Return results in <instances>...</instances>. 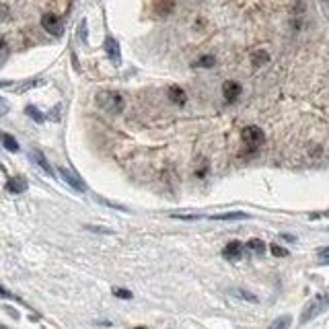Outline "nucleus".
Here are the masks:
<instances>
[{"label": "nucleus", "mask_w": 329, "mask_h": 329, "mask_svg": "<svg viewBox=\"0 0 329 329\" xmlns=\"http://www.w3.org/2000/svg\"><path fill=\"white\" fill-rule=\"evenodd\" d=\"M25 111L29 113V117H33V119H35L37 124H43V115H41V113H39V111H37L35 107H31V105H29V107H27Z\"/></svg>", "instance_id": "obj_18"}, {"label": "nucleus", "mask_w": 329, "mask_h": 329, "mask_svg": "<svg viewBox=\"0 0 329 329\" xmlns=\"http://www.w3.org/2000/svg\"><path fill=\"white\" fill-rule=\"evenodd\" d=\"M233 294H239V299H245V301H251V303H257V299L253 297L251 292H245V290H233Z\"/></svg>", "instance_id": "obj_19"}, {"label": "nucleus", "mask_w": 329, "mask_h": 329, "mask_svg": "<svg viewBox=\"0 0 329 329\" xmlns=\"http://www.w3.org/2000/svg\"><path fill=\"white\" fill-rule=\"evenodd\" d=\"M243 251H245V245L241 243V241H231V243H227V247L222 249V257L229 259V262H239V259L243 257Z\"/></svg>", "instance_id": "obj_5"}, {"label": "nucleus", "mask_w": 329, "mask_h": 329, "mask_svg": "<svg viewBox=\"0 0 329 329\" xmlns=\"http://www.w3.org/2000/svg\"><path fill=\"white\" fill-rule=\"evenodd\" d=\"M270 251H272L276 257H286V255H288V251H286V249H282L280 245H270Z\"/></svg>", "instance_id": "obj_20"}, {"label": "nucleus", "mask_w": 329, "mask_h": 329, "mask_svg": "<svg viewBox=\"0 0 329 329\" xmlns=\"http://www.w3.org/2000/svg\"><path fill=\"white\" fill-rule=\"evenodd\" d=\"M251 60H253V66H262L264 62H268V60H270V56L266 54L264 49H257L255 54H253V58H251Z\"/></svg>", "instance_id": "obj_16"}, {"label": "nucleus", "mask_w": 329, "mask_h": 329, "mask_svg": "<svg viewBox=\"0 0 329 329\" xmlns=\"http://www.w3.org/2000/svg\"><path fill=\"white\" fill-rule=\"evenodd\" d=\"M214 64H216V58L214 56H202L196 62V66H200V68H214Z\"/></svg>", "instance_id": "obj_15"}, {"label": "nucleus", "mask_w": 329, "mask_h": 329, "mask_svg": "<svg viewBox=\"0 0 329 329\" xmlns=\"http://www.w3.org/2000/svg\"><path fill=\"white\" fill-rule=\"evenodd\" d=\"M167 95H169L171 103H175V105H185V99H187V95H185V91L181 89V86H177V84L169 86Z\"/></svg>", "instance_id": "obj_8"}, {"label": "nucleus", "mask_w": 329, "mask_h": 329, "mask_svg": "<svg viewBox=\"0 0 329 329\" xmlns=\"http://www.w3.org/2000/svg\"><path fill=\"white\" fill-rule=\"evenodd\" d=\"M113 297L124 299V301H130V299H132V292L126 290V288H113Z\"/></svg>", "instance_id": "obj_17"}, {"label": "nucleus", "mask_w": 329, "mask_h": 329, "mask_svg": "<svg viewBox=\"0 0 329 329\" xmlns=\"http://www.w3.org/2000/svg\"><path fill=\"white\" fill-rule=\"evenodd\" d=\"M210 218L212 220H245V218H249V214H245V212H227V214H214Z\"/></svg>", "instance_id": "obj_13"}, {"label": "nucleus", "mask_w": 329, "mask_h": 329, "mask_svg": "<svg viewBox=\"0 0 329 329\" xmlns=\"http://www.w3.org/2000/svg\"><path fill=\"white\" fill-rule=\"evenodd\" d=\"M31 159H35V161L39 163V167L47 173V175L54 177V169H51V167L47 165V161H45V157H43V152H41V150H33V152H31Z\"/></svg>", "instance_id": "obj_12"}, {"label": "nucleus", "mask_w": 329, "mask_h": 329, "mask_svg": "<svg viewBox=\"0 0 329 329\" xmlns=\"http://www.w3.org/2000/svg\"><path fill=\"white\" fill-rule=\"evenodd\" d=\"M245 247H247V251H251L255 255H264V251H266V243L262 239H249L245 243Z\"/></svg>", "instance_id": "obj_11"}, {"label": "nucleus", "mask_w": 329, "mask_h": 329, "mask_svg": "<svg viewBox=\"0 0 329 329\" xmlns=\"http://www.w3.org/2000/svg\"><path fill=\"white\" fill-rule=\"evenodd\" d=\"M327 305H329V294H319V297H317L313 303H311L307 309H305V315L301 317V323H307L309 319H313L315 315H319V313H321V311H323Z\"/></svg>", "instance_id": "obj_2"}, {"label": "nucleus", "mask_w": 329, "mask_h": 329, "mask_svg": "<svg viewBox=\"0 0 329 329\" xmlns=\"http://www.w3.org/2000/svg\"><path fill=\"white\" fill-rule=\"evenodd\" d=\"M41 27L47 33H51V35H60L62 33V21H60V16L54 14V12H45L41 16Z\"/></svg>", "instance_id": "obj_4"}, {"label": "nucleus", "mask_w": 329, "mask_h": 329, "mask_svg": "<svg viewBox=\"0 0 329 329\" xmlns=\"http://www.w3.org/2000/svg\"><path fill=\"white\" fill-rule=\"evenodd\" d=\"M241 136H243V142L247 146H251V148H257L259 144L264 142V130L257 128V126H247Z\"/></svg>", "instance_id": "obj_3"}, {"label": "nucleus", "mask_w": 329, "mask_h": 329, "mask_svg": "<svg viewBox=\"0 0 329 329\" xmlns=\"http://www.w3.org/2000/svg\"><path fill=\"white\" fill-rule=\"evenodd\" d=\"M2 144H4V148L8 152H16V150H19V142H16L10 134H2Z\"/></svg>", "instance_id": "obj_14"}, {"label": "nucleus", "mask_w": 329, "mask_h": 329, "mask_svg": "<svg viewBox=\"0 0 329 329\" xmlns=\"http://www.w3.org/2000/svg\"><path fill=\"white\" fill-rule=\"evenodd\" d=\"M319 257H321V259H329V249H321V251H319Z\"/></svg>", "instance_id": "obj_22"}, {"label": "nucleus", "mask_w": 329, "mask_h": 329, "mask_svg": "<svg viewBox=\"0 0 329 329\" xmlns=\"http://www.w3.org/2000/svg\"><path fill=\"white\" fill-rule=\"evenodd\" d=\"M241 93H243V86H241L237 80H227L222 84V95L227 101H237L241 97Z\"/></svg>", "instance_id": "obj_6"}, {"label": "nucleus", "mask_w": 329, "mask_h": 329, "mask_svg": "<svg viewBox=\"0 0 329 329\" xmlns=\"http://www.w3.org/2000/svg\"><path fill=\"white\" fill-rule=\"evenodd\" d=\"M6 189L10 194H25L27 192V181L23 177H14V179H8L6 183Z\"/></svg>", "instance_id": "obj_10"}, {"label": "nucleus", "mask_w": 329, "mask_h": 329, "mask_svg": "<svg viewBox=\"0 0 329 329\" xmlns=\"http://www.w3.org/2000/svg\"><path fill=\"white\" fill-rule=\"evenodd\" d=\"M286 325H290V317H284V319H278L272 323V327H286Z\"/></svg>", "instance_id": "obj_21"}, {"label": "nucleus", "mask_w": 329, "mask_h": 329, "mask_svg": "<svg viewBox=\"0 0 329 329\" xmlns=\"http://www.w3.org/2000/svg\"><path fill=\"white\" fill-rule=\"evenodd\" d=\"M105 49H107V54H109V58H111L113 64L122 62V56H119V45H117V41L113 37H107L105 39Z\"/></svg>", "instance_id": "obj_9"}, {"label": "nucleus", "mask_w": 329, "mask_h": 329, "mask_svg": "<svg viewBox=\"0 0 329 329\" xmlns=\"http://www.w3.org/2000/svg\"><path fill=\"white\" fill-rule=\"evenodd\" d=\"M60 175H62V179L70 185V187H74L76 192H86V187H84V183L74 175V173H70L66 167H60Z\"/></svg>", "instance_id": "obj_7"}, {"label": "nucleus", "mask_w": 329, "mask_h": 329, "mask_svg": "<svg viewBox=\"0 0 329 329\" xmlns=\"http://www.w3.org/2000/svg\"><path fill=\"white\" fill-rule=\"evenodd\" d=\"M97 101H99L109 113H122V111H124V97L119 95V93L105 91V93L97 95Z\"/></svg>", "instance_id": "obj_1"}]
</instances>
